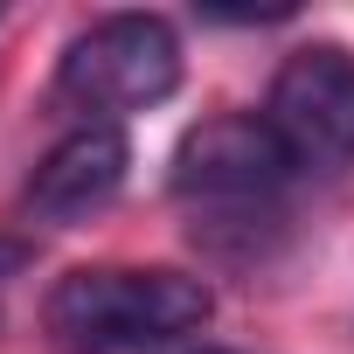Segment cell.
I'll use <instances>...</instances> for the list:
<instances>
[{
    "mask_svg": "<svg viewBox=\"0 0 354 354\" xmlns=\"http://www.w3.org/2000/svg\"><path fill=\"white\" fill-rule=\"evenodd\" d=\"M174 91H181V35L167 15H104L84 35H70L56 63V97L84 118L153 111Z\"/></svg>",
    "mask_w": 354,
    "mask_h": 354,
    "instance_id": "obj_3",
    "label": "cell"
},
{
    "mask_svg": "<svg viewBox=\"0 0 354 354\" xmlns=\"http://www.w3.org/2000/svg\"><path fill=\"white\" fill-rule=\"evenodd\" d=\"M125 167H132V139H125V125H118V118H84V125H70V132L35 160L21 202H28L35 223L70 230V223H84V216H97V209L118 202Z\"/></svg>",
    "mask_w": 354,
    "mask_h": 354,
    "instance_id": "obj_5",
    "label": "cell"
},
{
    "mask_svg": "<svg viewBox=\"0 0 354 354\" xmlns=\"http://www.w3.org/2000/svg\"><path fill=\"white\" fill-rule=\"evenodd\" d=\"M264 118L278 125V139L292 146V160L306 174L354 167V49H340V42L292 49L271 77Z\"/></svg>",
    "mask_w": 354,
    "mask_h": 354,
    "instance_id": "obj_4",
    "label": "cell"
},
{
    "mask_svg": "<svg viewBox=\"0 0 354 354\" xmlns=\"http://www.w3.org/2000/svg\"><path fill=\"white\" fill-rule=\"evenodd\" d=\"M216 319V292L167 264H84L49 285L42 326L63 354H153Z\"/></svg>",
    "mask_w": 354,
    "mask_h": 354,
    "instance_id": "obj_2",
    "label": "cell"
},
{
    "mask_svg": "<svg viewBox=\"0 0 354 354\" xmlns=\"http://www.w3.org/2000/svg\"><path fill=\"white\" fill-rule=\"evenodd\" d=\"M28 257H35V250H28L21 236H0V285H8L15 271H28Z\"/></svg>",
    "mask_w": 354,
    "mask_h": 354,
    "instance_id": "obj_6",
    "label": "cell"
},
{
    "mask_svg": "<svg viewBox=\"0 0 354 354\" xmlns=\"http://www.w3.org/2000/svg\"><path fill=\"white\" fill-rule=\"evenodd\" d=\"M299 160L264 111H216L181 132L167 167L174 202L188 209V236L223 264H264L285 236V195Z\"/></svg>",
    "mask_w": 354,
    "mask_h": 354,
    "instance_id": "obj_1",
    "label": "cell"
},
{
    "mask_svg": "<svg viewBox=\"0 0 354 354\" xmlns=\"http://www.w3.org/2000/svg\"><path fill=\"white\" fill-rule=\"evenodd\" d=\"M188 354H230V347H188Z\"/></svg>",
    "mask_w": 354,
    "mask_h": 354,
    "instance_id": "obj_7",
    "label": "cell"
}]
</instances>
